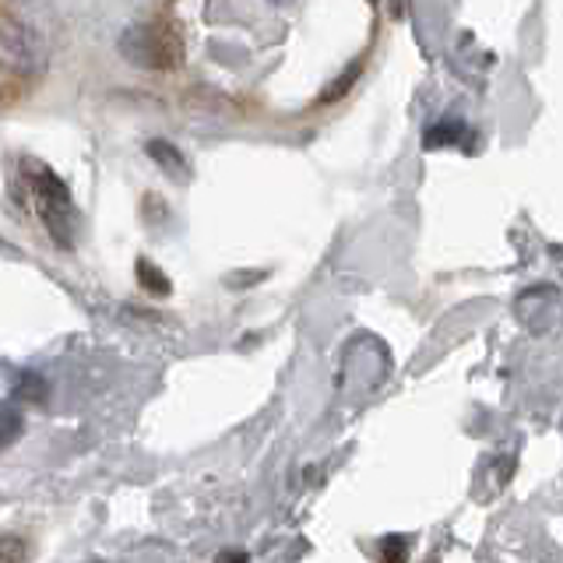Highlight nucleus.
I'll return each mask as SVG.
<instances>
[{
  "label": "nucleus",
  "instance_id": "1",
  "mask_svg": "<svg viewBox=\"0 0 563 563\" xmlns=\"http://www.w3.org/2000/svg\"><path fill=\"white\" fill-rule=\"evenodd\" d=\"M374 0H176V57L246 110L328 106L374 43Z\"/></svg>",
  "mask_w": 563,
  "mask_h": 563
}]
</instances>
